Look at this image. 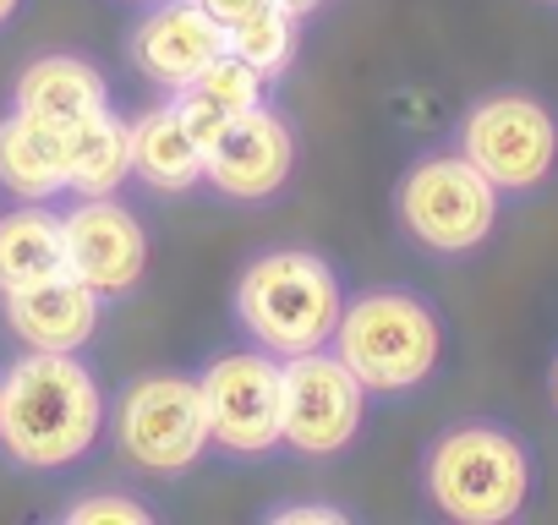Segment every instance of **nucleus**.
<instances>
[{"mask_svg": "<svg viewBox=\"0 0 558 525\" xmlns=\"http://www.w3.org/2000/svg\"><path fill=\"white\" fill-rule=\"evenodd\" d=\"M132 175V137L116 110H99L94 121L72 126L66 137V186L77 197H116V186Z\"/></svg>", "mask_w": 558, "mask_h": 525, "instance_id": "obj_18", "label": "nucleus"}, {"mask_svg": "<svg viewBox=\"0 0 558 525\" xmlns=\"http://www.w3.org/2000/svg\"><path fill=\"white\" fill-rule=\"evenodd\" d=\"M203 416H208V443L230 454H263L279 443V362L263 351H235L219 356L203 378Z\"/></svg>", "mask_w": 558, "mask_h": 525, "instance_id": "obj_9", "label": "nucleus"}, {"mask_svg": "<svg viewBox=\"0 0 558 525\" xmlns=\"http://www.w3.org/2000/svg\"><path fill=\"white\" fill-rule=\"evenodd\" d=\"M438 345H444L438 318L405 291H373L340 307L335 323V356L362 378L367 394L416 389L438 367Z\"/></svg>", "mask_w": 558, "mask_h": 525, "instance_id": "obj_3", "label": "nucleus"}, {"mask_svg": "<svg viewBox=\"0 0 558 525\" xmlns=\"http://www.w3.org/2000/svg\"><path fill=\"white\" fill-rule=\"evenodd\" d=\"M7 323L28 351H83L99 329V291L72 274L7 291Z\"/></svg>", "mask_w": 558, "mask_h": 525, "instance_id": "obj_13", "label": "nucleus"}, {"mask_svg": "<svg viewBox=\"0 0 558 525\" xmlns=\"http://www.w3.org/2000/svg\"><path fill=\"white\" fill-rule=\"evenodd\" d=\"M274 525H345V514L329 503H291V509H274Z\"/></svg>", "mask_w": 558, "mask_h": 525, "instance_id": "obj_23", "label": "nucleus"}, {"mask_svg": "<svg viewBox=\"0 0 558 525\" xmlns=\"http://www.w3.org/2000/svg\"><path fill=\"white\" fill-rule=\"evenodd\" d=\"M225 50L230 56H241L263 83L274 77V72H286L291 66V50H296V17L286 12V7H257L252 17H241V23H230L225 28Z\"/></svg>", "mask_w": 558, "mask_h": 525, "instance_id": "obj_19", "label": "nucleus"}, {"mask_svg": "<svg viewBox=\"0 0 558 525\" xmlns=\"http://www.w3.org/2000/svg\"><path fill=\"white\" fill-rule=\"evenodd\" d=\"M553 400H558V373H553Z\"/></svg>", "mask_w": 558, "mask_h": 525, "instance_id": "obj_26", "label": "nucleus"}, {"mask_svg": "<svg viewBox=\"0 0 558 525\" xmlns=\"http://www.w3.org/2000/svg\"><path fill=\"white\" fill-rule=\"evenodd\" d=\"M186 88H192L197 99H208L214 110H225L230 121L263 105V77H257V72H252L241 56H230V50H225V56H214V61H208V66H203V72H197Z\"/></svg>", "mask_w": 558, "mask_h": 525, "instance_id": "obj_20", "label": "nucleus"}, {"mask_svg": "<svg viewBox=\"0 0 558 525\" xmlns=\"http://www.w3.org/2000/svg\"><path fill=\"white\" fill-rule=\"evenodd\" d=\"M72 525H148V509L137 498H121V492H99V498H83L66 509Z\"/></svg>", "mask_w": 558, "mask_h": 525, "instance_id": "obj_21", "label": "nucleus"}, {"mask_svg": "<svg viewBox=\"0 0 558 525\" xmlns=\"http://www.w3.org/2000/svg\"><path fill=\"white\" fill-rule=\"evenodd\" d=\"M400 219L433 252H471L493 235L498 186L465 154H438L400 181Z\"/></svg>", "mask_w": 558, "mask_h": 525, "instance_id": "obj_5", "label": "nucleus"}, {"mask_svg": "<svg viewBox=\"0 0 558 525\" xmlns=\"http://www.w3.org/2000/svg\"><path fill=\"white\" fill-rule=\"evenodd\" d=\"M99 110H110V88L105 77L77 61V56H39L23 77H17V115H34L45 126H83Z\"/></svg>", "mask_w": 558, "mask_h": 525, "instance_id": "obj_14", "label": "nucleus"}, {"mask_svg": "<svg viewBox=\"0 0 558 525\" xmlns=\"http://www.w3.org/2000/svg\"><path fill=\"white\" fill-rule=\"evenodd\" d=\"M116 443L137 471H154V476L186 471L208 449V416H203L197 378H175V373L137 378L121 394Z\"/></svg>", "mask_w": 558, "mask_h": 525, "instance_id": "obj_7", "label": "nucleus"}, {"mask_svg": "<svg viewBox=\"0 0 558 525\" xmlns=\"http://www.w3.org/2000/svg\"><path fill=\"white\" fill-rule=\"evenodd\" d=\"M12 12H17V0H0V23H7Z\"/></svg>", "mask_w": 558, "mask_h": 525, "instance_id": "obj_25", "label": "nucleus"}, {"mask_svg": "<svg viewBox=\"0 0 558 525\" xmlns=\"http://www.w3.org/2000/svg\"><path fill=\"white\" fill-rule=\"evenodd\" d=\"M367 411L362 378L335 351H296L279 362V438L302 454H340Z\"/></svg>", "mask_w": 558, "mask_h": 525, "instance_id": "obj_6", "label": "nucleus"}, {"mask_svg": "<svg viewBox=\"0 0 558 525\" xmlns=\"http://www.w3.org/2000/svg\"><path fill=\"white\" fill-rule=\"evenodd\" d=\"M105 427V394L72 351H28L0 378V449L28 471L72 465Z\"/></svg>", "mask_w": 558, "mask_h": 525, "instance_id": "obj_1", "label": "nucleus"}, {"mask_svg": "<svg viewBox=\"0 0 558 525\" xmlns=\"http://www.w3.org/2000/svg\"><path fill=\"white\" fill-rule=\"evenodd\" d=\"M214 56H225V28L214 17H203L192 0H170V7H154L137 34H132V66L159 83V88H186Z\"/></svg>", "mask_w": 558, "mask_h": 525, "instance_id": "obj_12", "label": "nucleus"}, {"mask_svg": "<svg viewBox=\"0 0 558 525\" xmlns=\"http://www.w3.org/2000/svg\"><path fill=\"white\" fill-rule=\"evenodd\" d=\"M460 143H465V159L498 186V192H525L536 186L553 159H558V126L553 115L525 99V94H493L482 99L465 126H460Z\"/></svg>", "mask_w": 558, "mask_h": 525, "instance_id": "obj_8", "label": "nucleus"}, {"mask_svg": "<svg viewBox=\"0 0 558 525\" xmlns=\"http://www.w3.org/2000/svg\"><path fill=\"white\" fill-rule=\"evenodd\" d=\"M132 137V175L148 181L154 192H186L203 181V148L181 126L175 105H159L126 126Z\"/></svg>", "mask_w": 558, "mask_h": 525, "instance_id": "obj_16", "label": "nucleus"}, {"mask_svg": "<svg viewBox=\"0 0 558 525\" xmlns=\"http://www.w3.org/2000/svg\"><path fill=\"white\" fill-rule=\"evenodd\" d=\"M192 7H197L203 17H214L219 28H230V23H241V17H252L257 7H268V0H192Z\"/></svg>", "mask_w": 558, "mask_h": 525, "instance_id": "obj_24", "label": "nucleus"}, {"mask_svg": "<svg viewBox=\"0 0 558 525\" xmlns=\"http://www.w3.org/2000/svg\"><path fill=\"white\" fill-rule=\"evenodd\" d=\"M61 246L66 274L99 296H126L148 269V235L116 197H83L72 213H61Z\"/></svg>", "mask_w": 558, "mask_h": 525, "instance_id": "obj_10", "label": "nucleus"}, {"mask_svg": "<svg viewBox=\"0 0 558 525\" xmlns=\"http://www.w3.org/2000/svg\"><path fill=\"white\" fill-rule=\"evenodd\" d=\"M170 105H175V115H181V126L192 132V143H197L203 154H208V148H214V137H219V132L230 126V115H225V110H214L208 99H197L192 88H181V94H175Z\"/></svg>", "mask_w": 558, "mask_h": 525, "instance_id": "obj_22", "label": "nucleus"}, {"mask_svg": "<svg viewBox=\"0 0 558 525\" xmlns=\"http://www.w3.org/2000/svg\"><path fill=\"white\" fill-rule=\"evenodd\" d=\"M291 164H296V137H291V126L279 121L274 110L257 105V110L235 115V121L214 137V148L203 154V181H214L225 197L257 203V197H268V192L286 186Z\"/></svg>", "mask_w": 558, "mask_h": 525, "instance_id": "obj_11", "label": "nucleus"}, {"mask_svg": "<svg viewBox=\"0 0 558 525\" xmlns=\"http://www.w3.org/2000/svg\"><path fill=\"white\" fill-rule=\"evenodd\" d=\"M525 487H531V460L498 427H454L427 454V492L460 525L514 520Z\"/></svg>", "mask_w": 558, "mask_h": 525, "instance_id": "obj_4", "label": "nucleus"}, {"mask_svg": "<svg viewBox=\"0 0 558 525\" xmlns=\"http://www.w3.org/2000/svg\"><path fill=\"white\" fill-rule=\"evenodd\" d=\"M66 126H45L12 110L0 121V186L23 203H50L56 192H66Z\"/></svg>", "mask_w": 558, "mask_h": 525, "instance_id": "obj_15", "label": "nucleus"}, {"mask_svg": "<svg viewBox=\"0 0 558 525\" xmlns=\"http://www.w3.org/2000/svg\"><path fill=\"white\" fill-rule=\"evenodd\" d=\"M66 274V246H61V213L45 203H28L0 219V296L28 291L39 280Z\"/></svg>", "mask_w": 558, "mask_h": 525, "instance_id": "obj_17", "label": "nucleus"}, {"mask_svg": "<svg viewBox=\"0 0 558 525\" xmlns=\"http://www.w3.org/2000/svg\"><path fill=\"white\" fill-rule=\"evenodd\" d=\"M340 307H345L340 280L313 252H268L246 262V274L235 280V318L263 351L279 356L329 345Z\"/></svg>", "mask_w": 558, "mask_h": 525, "instance_id": "obj_2", "label": "nucleus"}]
</instances>
